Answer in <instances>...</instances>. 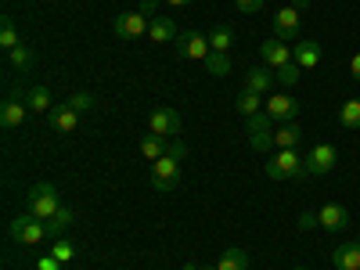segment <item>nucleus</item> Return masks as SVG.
I'll return each instance as SVG.
<instances>
[{"label": "nucleus", "mask_w": 360, "mask_h": 270, "mask_svg": "<svg viewBox=\"0 0 360 270\" xmlns=\"http://www.w3.org/2000/svg\"><path fill=\"white\" fill-rule=\"evenodd\" d=\"M8 62H11L15 69H22V72H29V69H33V62H37V54H33V51H29L25 44H18L15 51H8Z\"/></svg>", "instance_id": "nucleus-27"}, {"label": "nucleus", "mask_w": 360, "mask_h": 270, "mask_svg": "<svg viewBox=\"0 0 360 270\" xmlns=\"http://www.w3.org/2000/svg\"><path fill=\"white\" fill-rule=\"evenodd\" d=\"M339 166V148L335 144H314L310 155H307V169L310 176H324Z\"/></svg>", "instance_id": "nucleus-8"}, {"label": "nucleus", "mask_w": 360, "mask_h": 270, "mask_svg": "<svg viewBox=\"0 0 360 270\" xmlns=\"http://www.w3.org/2000/svg\"><path fill=\"white\" fill-rule=\"evenodd\" d=\"M148 40H152V44H169V40H176V25H173V18H166V15L148 18Z\"/></svg>", "instance_id": "nucleus-18"}, {"label": "nucleus", "mask_w": 360, "mask_h": 270, "mask_svg": "<svg viewBox=\"0 0 360 270\" xmlns=\"http://www.w3.org/2000/svg\"><path fill=\"white\" fill-rule=\"evenodd\" d=\"M314 227H321V220H317V213H310V209H307V213L299 217V231H314Z\"/></svg>", "instance_id": "nucleus-37"}, {"label": "nucleus", "mask_w": 360, "mask_h": 270, "mask_svg": "<svg viewBox=\"0 0 360 270\" xmlns=\"http://www.w3.org/2000/svg\"><path fill=\"white\" fill-rule=\"evenodd\" d=\"M274 79H278L281 86H295L299 79H303V69H299L295 62H288V65H281V69H274Z\"/></svg>", "instance_id": "nucleus-31"}, {"label": "nucleus", "mask_w": 360, "mask_h": 270, "mask_svg": "<svg viewBox=\"0 0 360 270\" xmlns=\"http://www.w3.org/2000/svg\"><path fill=\"white\" fill-rule=\"evenodd\" d=\"M169 8H184V4H191V0H166Z\"/></svg>", "instance_id": "nucleus-41"}, {"label": "nucleus", "mask_w": 360, "mask_h": 270, "mask_svg": "<svg viewBox=\"0 0 360 270\" xmlns=\"http://www.w3.org/2000/svg\"><path fill=\"white\" fill-rule=\"evenodd\" d=\"M292 62L303 69V72H307V69H317V65H321V44H317V40H303V44L292 51Z\"/></svg>", "instance_id": "nucleus-16"}, {"label": "nucleus", "mask_w": 360, "mask_h": 270, "mask_svg": "<svg viewBox=\"0 0 360 270\" xmlns=\"http://www.w3.org/2000/svg\"><path fill=\"white\" fill-rule=\"evenodd\" d=\"M69 227H72V209H69V205H62V209H58V213L47 220V231H51V238H62Z\"/></svg>", "instance_id": "nucleus-24"}, {"label": "nucleus", "mask_w": 360, "mask_h": 270, "mask_svg": "<svg viewBox=\"0 0 360 270\" xmlns=\"http://www.w3.org/2000/svg\"><path fill=\"white\" fill-rule=\"evenodd\" d=\"M299 141H303V130H299V123H281L274 130V148H295Z\"/></svg>", "instance_id": "nucleus-22"}, {"label": "nucleus", "mask_w": 360, "mask_h": 270, "mask_svg": "<svg viewBox=\"0 0 360 270\" xmlns=\"http://www.w3.org/2000/svg\"><path fill=\"white\" fill-rule=\"evenodd\" d=\"M65 270H69V266H65Z\"/></svg>", "instance_id": "nucleus-46"}, {"label": "nucleus", "mask_w": 360, "mask_h": 270, "mask_svg": "<svg viewBox=\"0 0 360 270\" xmlns=\"http://www.w3.org/2000/svg\"><path fill=\"white\" fill-rule=\"evenodd\" d=\"M202 65H205V72H209V76H227V72H231V58H227V54H220V51H213Z\"/></svg>", "instance_id": "nucleus-29"}, {"label": "nucleus", "mask_w": 360, "mask_h": 270, "mask_svg": "<svg viewBox=\"0 0 360 270\" xmlns=\"http://www.w3.org/2000/svg\"><path fill=\"white\" fill-rule=\"evenodd\" d=\"M299 15H303V11H295L292 4L285 8H278V15H274V37L278 40H292V37H299Z\"/></svg>", "instance_id": "nucleus-13"}, {"label": "nucleus", "mask_w": 360, "mask_h": 270, "mask_svg": "<svg viewBox=\"0 0 360 270\" xmlns=\"http://www.w3.org/2000/svg\"><path fill=\"white\" fill-rule=\"evenodd\" d=\"M184 270H198V266H195V263H188V266H184Z\"/></svg>", "instance_id": "nucleus-42"}, {"label": "nucleus", "mask_w": 360, "mask_h": 270, "mask_svg": "<svg viewBox=\"0 0 360 270\" xmlns=\"http://www.w3.org/2000/svg\"><path fill=\"white\" fill-rule=\"evenodd\" d=\"M166 155H169V159H176V162H184V159H188V148H184V141L169 137V144H166Z\"/></svg>", "instance_id": "nucleus-34"}, {"label": "nucleus", "mask_w": 360, "mask_h": 270, "mask_svg": "<svg viewBox=\"0 0 360 270\" xmlns=\"http://www.w3.org/2000/svg\"><path fill=\"white\" fill-rule=\"evenodd\" d=\"M263 112L274 119V123L281 127V123H295V115L303 112V105H299L292 94H270L266 98V105H263Z\"/></svg>", "instance_id": "nucleus-7"}, {"label": "nucleus", "mask_w": 360, "mask_h": 270, "mask_svg": "<svg viewBox=\"0 0 360 270\" xmlns=\"http://www.w3.org/2000/svg\"><path fill=\"white\" fill-rule=\"evenodd\" d=\"M231 44H234V37H231V29H227V25L209 29V47H213V51L227 54V51H231Z\"/></svg>", "instance_id": "nucleus-28"}, {"label": "nucleus", "mask_w": 360, "mask_h": 270, "mask_svg": "<svg viewBox=\"0 0 360 270\" xmlns=\"http://www.w3.org/2000/svg\"><path fill=\"white\" fill-rule=\"evenodd\" d=\"M69 105H72V108L83 115V112H90V108H94V98H90L86 90H79V94H72V98H69Z\"/></svg>", "instance_id": "nucleus-33"}, {"label": "nucleus", "mask_w": 360, "mask_h": 270, "mask_svg": "<svg viewBox=\"0 0 360 270\" xmlns=\"http://www.w3.org/2000/svg\"><path fill=\"white\" fill-rule=\"evenodd\" d=\"M249 266H252V256L245 249H224V256L217 263V270H249Z\"/></svg>", "instance_id": "nucleus-21"}, {"label": "nucleus", "mask_w": 360, "mask_h": 270, "mask_svg": "<svg viewBox=\"0 0 360 270\" xmlns=\"http://www.w3.org/2000/svg\"><path fill=\"white\" fill-rule=\"evenodd\" d=\"M205 270H217V266H205Z\"/></svg>", "instance_id": "nucleus-44"}, {"label": "nucleus", "mask_w": 360, "mask_h": 270, "mask_svg": "<svg viewBox=\"0 0 360 270\" xmlns=\"http://www.w3.org/2000/svg\"><path fill=\"white\" fill-rule=\"evenodd\" d=\"M356 242H360V234H356Z\"/></svg>", "instance_id": "nucleus-45"}, {"label": "nucleus", "mask_w": 360, "mask_h": 270, "mask_svg": "<svg viewBox=\"0 0 360 270\" xmlns=\"http://www.w3.org/2000/svg\"><path fill=\"white\" fill-rule=\"evenodd\" d=\"M292 270H307V266H292Z\"/></svg>", "instance_id": "nucleus-43"}, {"label": "nucleus", "mask_w": 360, "mask_h": 270, "mask_svg": "<svg viewBox=\"0 0 360 270\" xmlns=\"http://www.w3.org/2000/svg\"><path fill=\"white\" fill-rule=\"evenodd\" d=\"M259 58H263V65H266V69H281V65L292 62V51L285 47V40L270 37V40L259 44Z\"/></svg>", "instance_id": "nucleus-11"}, {"label": "nucleus", "mask_w": 360, "mask_h": 270, "mask_svg": "<svg viewBox=\"0 0 360 270\" xmlns=\"http://www.w3.org/2000/svg\"><path fill=\"white\" fill-rule=\"evenodd\" d=\"M339 123L346 130H360V98H349L342 108H339Z\"/></svg>", "instance_id": "nucleus-25"}, {"label": "nucleus", "mask_w": 360, "mask_h": 270, "mask_svg": "<svg viewBox=\"0 0 360 270\" xmlns=\"http://www.w3.org/2000/svg\"><path fill=\"white\" fill-rule=\"evenodd\" d=\"M263 105H266V101H263V94H252V90H242V94H238V101H234V108L242 112L245 119H249V115H256V112H263Z\"/></svg>", "instance_id": "nucleus-23"}, {"label": "nucleus", "mask_w": 360, "mask_h": 270, "mask_svg": "<svg viewBox=\"0 0 360 270\" xmlns=\"http://www.w3.org/2000/svg\"><path fill=\"white\" fill-rule=\"evenodd\" d=\"M263 4H266V0H234V8L242 11V15H256Z\"/></svg>", "instance_id": "nucleus-35"}, {"label": "nucleus", "mask_w": 360, "mask_h": 270, "mask_svg": "<svg viewBox=\"0 0 360 270\" xmlns=\"http://www.w3.org/2000/svg\"><path fill=\"white\" fill-rule=\"evenodd\" d=\"M148 130H152L155 137H176L180 134V115L173 108H155L152 115H148Z\"/></svg>", "instance_id": "nucleus-10"}, {"label": "nucleus", "mask_w": 360, "mask_h": 270, "mask_svg": "<svg viewBox=\"0 0 360 270\" xmlns=\"http://www.w3.org/2000/svg\"><path fill=\"white\" fill-rule=\"evenodd\" d=\"M349 76H353V79L360 83V51L353 54V62H349Z\"/></svg>", "instance_id": "nucleus-38"}, {"label": "nucleus", "mask_w": 360, "mask_h": 270, "mask_svg": "<svg viewBox=\"0 0 360 270\" xmlns=\"http://www.w3.org/2000/svg\"><path fill=\"white\" fill-rule=\"evenodd\" d=\"M25 115H29V105L18 101V98H8L4 108H0V127H4V130H15V127L25 123Z\"/></svg>", "instance_id": "nucleus-15"}, {"label": "nucleus", "mask_w": 360, "mask_h": 270, "mask_svg": "<svg viewBox=\"0 0 360 270\" xmlns=\"http://www.w3.org/2000/svg\"><path fill=\"white\" fill-rule=\"evenodd\" d=\"M155 4H159V0H144V4H141V15H144V18H148V15L155 18Z\"/></svg>", "instance_id": "nucleus-39"}, {"label": "nucleus", "mask_w": 360, "mask_h": 270, "mask_svg": "<svg viewBox=\"0 0 360 270\" xmlns=\"http://www.w3.org/2000/svg\"><path fill=\"white\" fill-rule=\"evenodd\" d=\"M274 119H270L266 112H256L245 119V134H249V144L252 152H266V148H274Z\"/></svg>", "instance_id": "nucleus-4"}, {"label": "nucleus", "mask_w": 360, "mask_h": 270, "mask_svg": "<svg viewBox=\"0 0 360 270\" xmlns=\"http://www.w3.org/2000/svg\"><path fill=\"white\" fill-rule=\"evenodd\" d=\"M266 176L270 180H303V176H310L307 155H299L295 148H278V155L266 162Z\"/></svg>", "instance_id": "nucleus-1"}, {"label": "nucleus", "mask_w": 360, "mask_h": 270, "mask_svg": "<svg viewBox=\"0 0 360 270\" xmlns=\"http://www.w3.org/2000/svg\"><path fill=\"white\" fill-rule=\"evenodd\" d=\"M166 144H169L166 137H155V134H152V137H144V141H141V155H144L148 162H155V159L166 155Z\"/></svg>", "instance_id": "nucleus-26"}, {"label": "nucleus", "mask_w": 360, "mask_h": 270, "mask_svg": "<svg viewBox=\"0 0 360 270\" xmlns=\"http://www.w3.org/2000/svg\"><path fill=\"white\" fill-rule=\"evenodd\" d=\"M274 72H270L266 65H256V69H249V76H245V90H252V94H270L274 90Z\"/></svg>", "instance_id": "nucleus-19"}, {"label": "nucleus", "mask_w": 360, "mask_h": 270, "mask_svg": "<svg viewBox=\"0 0 360 270\" xmlns=\"http://www.w3.org/2000/svg\"><path fill=\"white\" fill-rule=\"evenodd\" d=\"M332 266L335 270H360V242H342L332 252Z\"/></svg>", "instance_id": "nucleus-17"}, {"label": "nucleus", "mask_w": 360, "mask_h": 270, "mask_svg": "<svg viewBox=\"0 0 360 270\" xmlns=\"http://www.w3.org/2000/svg\"><path fill=\"white\" fill-rule=\"evenodd\" d=\"M317 220H321L324 231H332V234H339L342 227H349V213H346V205H339V202L321 205V209H317Z\"/></svg>", "instance_id": "nucleus-12"}, {"label": "nucleus", "mask_w": 360, "mask_h": 270, "mask_svg": "<svg viewBox=\"0 0 360 270\" xmlns=\"http://www.w3.org/2000/svg\"><path fill=\"white\" fill-rule=\"evenodd\" d=\"M22 40H18V29H15V22L4 15V22H0V47H4V51H15Z\"/></svg>", "instance_id": "nucleus-30"}, {"label": "nucleus", "mask_w": 360, "mask_h": 270, "mask_svg": "<svg viewBox=\"0 0 360 270\" xmlns=\"http://www.w3.org/2000/svg\"><path fill=\"white\" fill-rule=\"evenodd\" d=\"M25 105H29V112H40V115H47L54 105H51V90L47 86H40V83H33L25 90Z\"/></svg>", "instance_id": "nucleus-20"}, {"label": "nucleus", "mask_w": 360, "mask_h": 270, "mask_svg": "<svg viewBox=\"0 0 360 270\" xmlns=\"http://www.w3.org/2000/svg\"><path fill=\"white\" fill-rule=\"evenodd\" d=\"M8 234H11V242H18V245H40L51 231H47V220H37L33 213H22V217H15L8 224Z\"/></svg>", "instance_id": "nucleus-3"}, {"label": "nucleus", "mask_w": 360, "mask_h": 270, "mask_svg": "<svg viewBox=\"0 0 360 270\" xmlns=\"http://www.w3.org/2000/svg\"><path fill=\"white\" fill-rule=\"evenodd\" d=\"M176 54L188 58V62H205V58L213 54V47H209V33H198V29L180 33L176 37Z\"/></svg>", "instance_id": "nucleus-6"}, {"label": "nucleus", "mask_w": 360, "mask_h": 270, "mask_svg": "<svg viewBox=\"0 0 360 270\" xmlns=\"http://www.w3.org/2000/svg\"><path fill=\"white\" fill-rule=\"evenodd\" d=\"M37 270H65V263L54 259V256H40V259H37Z\"/></svg>", "instance_id": "nucleus-36"}, {"label": "nucleus", "mask_w": 360, "mask_h": 270, "mask_svg": "<svg viewBox=\"0 0 360 270\" xmlns=\"http://www.w3.org/2000/svg\"><path fill=\"white\" fill-rule=\"evenodd\" d=\"M58 209H62V202H58V188L54 184H33L25 195V213H33L37 220H51Z\"/></svg>", "instance_id": "nucleus-2"}, {"label": "nucleus", "mask_w": 360, "mask_h": 270, "mask_svg": "<svg viewBox=\"0 0 360 270\" xmlns=\"http://www.w3.org/2000/svg\"><path fill=\"white\" fill-rule=\"evenodd\" d=\"M292 8H295V11H307V8H310V0H292Z\"/></svg>", "instance_id": "nucleus-40"}, {"label": "nucleus", "mask_w": 360, "mask_h": 270, "mask_svg": "<svg viewBox=\"0 0 360 270\" xmlns=\"http://www.w3.org/2000/svg\"><path fill=\"white\" fill-rule=\"evenodd\" d=\"M47 119H51V127L58 130V134H72L76 127H79V112L65 101V105H54L51 112H47Z\"/></svg>", "instance_id": "nucleus-14"}, {"label": "nucleus", "mask_w": 360, "mask_h": 270, "mask_svg": "<svg viewBox=\"0 0 360 270\" xmlns=\"http://www.w3.org/2000/svg\"><path fill=\"white\" fill-rule=\"evenodd\" d=\"M112 33H115L119 40H137V37H148V18H144L141 11H123V15H115Z\"/></svg>", "instance_id": "nucleus-9"}, {"label": "nucleus", "mask_w": 360, "mask_h": 270, "mask_svg": "<svg viewBox=\"0 0 360 270\" xmlns=\"http://www.w3.org/2000/svg\"><path fill=\"white\" fill-rule=\"evenodd\" d=\"M51 256H54V259H62V263L69 266V263L76 259V245L69 242V238H58V242L51 245Z\"/></svg>", "instance_id": "nucleus-32"}, {"label": "nucleus", "mask_w": 360, "mask_h": 270, "mask_svg": "<svg viewBox=\"0 0 360 270\" xmlns=\"http://www.w3.org/2000/svg\"><path fill=\"white\" fill-rule=\"evenodd\" d=\"M152 188H155L159 195H169V191L180 188V162H176V159L162 155V159L152 162Z\"/></svg>", "instance_id": "nucleus-5"}]
</instances>
